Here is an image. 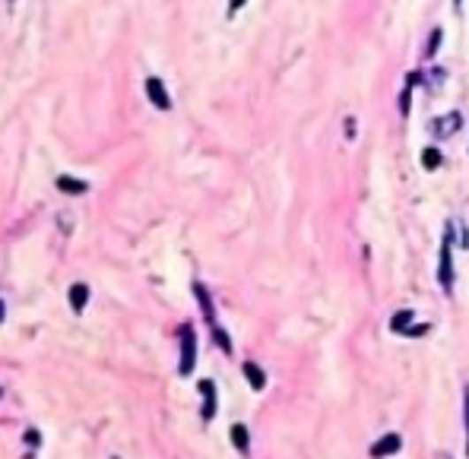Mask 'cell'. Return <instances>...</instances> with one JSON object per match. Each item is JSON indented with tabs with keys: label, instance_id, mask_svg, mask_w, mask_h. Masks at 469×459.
<instances>
[{
	"label": "cell",
	"instance_id": "6da1fadb",
	"mask_svg": "<svg viewBox=\"0 0 469 459\" xmlns=\"http://www.w3.org/2000/svg\"><path fill=\"white\" fill-rule=\"evenodd\" d=\"M450 248H454V234L447 232L444 244H441V266H438L441 288H444L447 295H450V288H454V256H450Z\"/></svg>",
	"mask_w": 469,
	"mask_h": 459
},
{
	"label": "cell",
	"instance_id": "2e32d148",
	"mask_svg": "<svg viewBox=\"0 0 469 459\" xmlns=\"http://www.w3.org/2000/svg\"><path fill=\"white\" fill-rule=\"evenodd\" d=\"M242 7H244V0H232V4H228V13H238Z\"/></svg>",
	"mask_w": 469,
	"mask_h": 459
},
{
	"label": "cell",
	"instance_id": "5bb4252c",
	"mask_svg": "<svg viewBox=\"0 0 469 459\" xmlns=\"http://www.w3.org/2000/svg\"><path fill=\"white\" fill-rule=\"evenodd\" d=\"M438 42H441V29L432 32V42H428V57H432L434 51H438Z\"/></svg>",
	"mask_w": 469,
	"mask_h": 459
},
{
	"label": "cell",
	"instance_id": "5b68a950",
	"mask_svg": "<svg viewBox=\"0 0 469 459\" xmlns=\"http://www.w3.org/2000/svg\"><path fill=\"white\" fill-rule=\"evenodd\" d=\"M200 393H204V418L210 422L212 415H216V386H212V380H204Z\"/></svg>",
	"mask_w": 469,
	"mask_h": 459
},
{
	"label": "cell",
	"instance_id": "ba28073f",
	"mask_svg": "<svg viewBox=\"0 0 469 459\" xmlns=\"http://www.w3.org/2000/svg\"><path fill=\"white\" fill-rule=\"evenodd\" d=\"M86 302H89V288H86L83 282L70 288V304H73V310H83Z\"/></svg>",
	"mask_w": 469,
	"mask_h": 459
},
{
	"label": "cell",
	"instance_id": "277c9868",
	"mask_svg": "<svg viewBox=\"0 0 469 459\" xmlns=\"http://www.w3.org/2000/svg\"><path fill=\"white\" fill-rule=\"evenodd\" d=\"M403 447V440H400V434H384L378 440V444L371 447V456L374 459H384V456H390V453H396Z\"/></svg>",
	"mask_w": 469,
	"mask_h": 459
},
{
	"label": "cell",
	"instance_id": "3957f363",
	"mask_svg": "<svg viewBox=\"0 0 469 459\" xmlns=\"http://www.w3.org/2000/svg\"><path fill=\"white\" fill-rule=\"evenodd\" d=\"M146 96H150L152 105L162 108V111H168V108H172V98H168V92H165V86H162L159 76H150V80H146Z\"/></svg>",
	"mask_w": 469,
	"mask_h": 459
},
{
	"label": "cell",
	"instance_id": "4fadbf2b",
	"mask_svg": "<svg viewBox=\"0 0 469 459\" xmlns=\"http://www.w3.org/2000/svg\"><path fill=\"white\" fill-rule=\"evenodd\" d=\"M212 339L219 342L222 352H232V342H228V336H226V330H222V326H212Z\"/></svg>",
	"mask_w": 469,
	"mask_h": 459
},
{
	"label": "cell",
	"instance_id": "9c48e42d",
	"mask_svg": "<svg viewBox=\"0 0 469 459\" xmlns=\"http://www.w3.org/2000/svg\"><path fill=\"white\" fill-rule=\"evenodd\" d=\"M58 187H61L64 194H83L86 184H83V181H76V178H67V174H64V178H58Z\"/></svg>",
	"mask_w": 469,
	"mask_h": 459
},
{
	"label": "cell",
	"instance_id": "d6986e66",
	"mask_svg": "<svg viewBox=\"0 0 469 459\" xmlns=\"http://www.w3.org/2000/svg\"><path fill=\"white\" fill-rule=\"evenodd\" d=\"M457 4H460V0H457Z\"/></svg>",
	"mask_w": 469,
	"mask_h": 459
},
{
	"label": "cell",
	"instance_id": "7a4b0ae2",
	"mask_svg": "<svg viewBox=\"0 0 469 459\" xmlns=\"http://www.w3.org/2000/svg\"><path fill=\"white\" fill-rule=\"evenodd\" d=\"M197 362V336H194V326H181V374L188 377Z\"/></svg>",
	"mask_w": 469,
	"mask_h": 459
},
{
	"label": "cell",
	"instance_id": "9a60e30c",
	"mask_svg": "<svg viewBox=\"0 0 469 459\" xmlns=\"http://www.w3.org/2000/svg\"><path fill=\"white\" fill-rule=\"evenodd\" d=\"M463 402H466V450H469V386L463 390Z\"/></svg>",
	"mask_w": 469,
	"mask_h": 459
},
{
	"label": "cell",
	"instance_id": "ac0fdd59",
	"mask_svg": "<svg viewBox=\"0 0 469 459\" xmlns=\"http://www.w3.org/2000/svg\"><path fill=\"white\" fill-rule=\"evenodd\" d=\"M444 459H450V456H444Z\"/></svg>",
	"mask_w": 469,
	"mask_h": 459
},
{
	"label": "cell",
	"instance_id": "7c38bea8",
	"mask_svg": "<svg viewBox=\"0 0 469 459\" xmlns=\"http://www.w3.org/2000/svg\"><path fill=\"white\" fill-rule=\"evenodd\" d=\"M422 165L428 168V172H434V168L441 165V152L438 149H425L422 152Z\"/></svg>",
	"mask_w": 469,
	"mask_h": 459
},
{
	"label": "cell",
	"instance_id": "8fae6325",
	"mask_svg": "<svg viewBox=\"0 0 469 459\" xmlns=\"http://www.w3.org/2000/svg\"><path fill=\"white\" fill-rule=\"evenodd\" d=\"M232 440H234V447L242 453H248V428L244 425H234L232 428Z\"/></svg>",
	"mask_w": 469,
	"mask_h": 459
},
{
	"label": "cell",
	"instance_id": "8992f818",
	"mask_svg": "<svg viewBox=\"0 0 469 459\" xmlns=\"http://www.w3.org/2000/svg\"><path fill=\"white\" fill-rule=\"evenodd\" d=\"M457 127H460V114H447V118L434 121V134L438 136H454Z\"/></svg>",
	"mask_w": 469,
	"mask_h": 459
},
{
	"label": "cell",
	"instance_id": "e0dca14e",
	"mask_svg": "<svg viewBox=\"0 0 469 459\" xmlns=\"http://www.w3.org/2000/svg\"><path fill=\"white\" fill-rule=\"evenodd\" d=\"M0 320H4V304H0Z\"/></svg>",
	"mask_w": 469,
	"mask_h": 459
},
{
	"label": "cell",
	"instance_id": "52a82bcc",
	"mask_svg": "<svg viewBox=\"0 0 469 459\" xmlns=\"http://www.w3.org/2000/svg\"><path fill=\"white\" fill-rule=\"evenodd\" d=\"M244 374H248V380H250V386H254V390H264V386H266V374L254 362H244Z\"/></svg>",
	"mask_w": 469,
	"mask_h": 459
},
{
	"label": "cell",
	"instance_id": "30bf717a",
	"mask_svg": "<svg viewBox=\"0 0 469 459\" xmlns=\"http://www.w3.org/2000/svg\"><path fill=\"white\" fill-rule=\"evenodd\" d=\"M409 320H412V310H403V314H396L394 320H390V330L394 333H409L412 326H409Z\"/></svg>",
	"mask_w": 469,
	"mask_h": 459
}]
</instances>
